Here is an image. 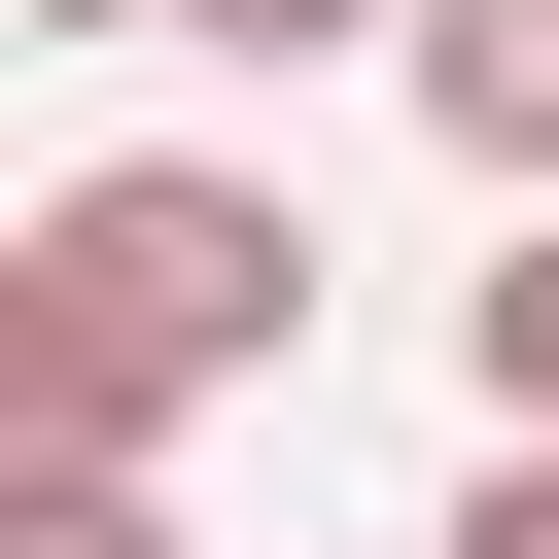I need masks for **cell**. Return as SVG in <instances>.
I'll return each mask as SVG.
<instances>
[{
  "instance_id": "7a4b0ae2",
  "label": "cell",
  "mask_w": 559,
  "mask_h": 559,
  "mask_svg": "<svg viewBox=\"0 0 559 559\" xmlns=\"http://www.w3.org/2000/svg\"><path fill=\"white\" fill-rule=\"evenodd\" d=\"M419 105H454L489 210H559V0H419Z\"/></svg>"
},
{
  "instance_id": "5b68a950",
  "label": "cell",
  "mask_w": 559,
  "mask_h": 559,
  "mask_svg": "<svg viewBox=\"0 0 559 559\" xmlns=\"http://www.w3.org/2000/svg\"><path fill=\"white\" fill-rule=\"evenodd\" d=\"M419 559H559V419H489V489H454Z\"/></svg>"
},
{
  "instance_id": "52a82bcc",
  "label": "cell",
  "mask_w": 559,
  "mask_h": 559,
  "mask_svg": "<svg viewBox=\"0 0 559 559\" xmlns=\"http://www.w3.org/2000/svg\"><path fill=\"white\" fill-rule=\"evenodd\" d=\"M35 35H175V0H35Z\"/></svg>"
},
{
  "instance_id": "6da1fadb",
  "label": "cell",
  "mask_w": 559,
  "mask_h": 559,
  "mask_svg": "<svg viewBox=\"0 0 559 559\" xmlns=\"http://www.w3.org/2000/svg\"><path fill=\"white\" fill-rule=\"evenodd\" d=\"M280 349H314L280 175H70V210L0 245V419H35V454H175V419L280 384Z\"/></svg>"
},
{
  "instance_id": "3957f363",
  "label": "cell",
  "mask_w": 559,
  "mask_h": 559,
  "mask_svg": "<svg viewBox=\"0 0 559 559\" xmlns=\"http://www.w3.org/2000/svg\"><path fill=\"white\" fill-rule=\"evenodd\" d=\"M0 559H175V489L140 454H0Z\"/></svg>"
},
{
  "instance_id": "8992f818",
  "label": "cell",
  "mask_w": 559,
  "mask_h": 559,
  "mask_svg": "<svg viewBox=\"0 0 559 559\" xmlns=\"http://www.w3.org/2000/svg\"><path fill=\"white\" fill-rule=\"evenodd\" d=\"M175 35H245V70H314V35H419V0H175Z\"/></svg>"
},
{
  "instance_id": "277c9868",
  "label": "cell",
  "mask_w": 559,
  "mask_h": 559,
  "mask_svg": "<svg viewBox=\"0 0 559 559\" xmlns=\"http://www.w3.org/2000/svg\"><path fill=\"white\" fill-rule=\"evenodd\" d=\"M489 419H559V210L489 245Z\"/></svg>"
}]
</instances>
